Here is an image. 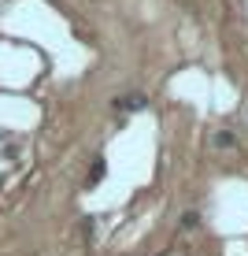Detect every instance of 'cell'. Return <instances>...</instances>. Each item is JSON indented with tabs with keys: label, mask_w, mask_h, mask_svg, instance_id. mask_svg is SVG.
Returning <instances> with one entry per match:
<instances>
[{
	"label": "cell",
	"mask_w": 248,
	"mask_h": 256,
	"mask_svg": "<svg viewBox=\"0 0 248 256\" xmlns=\"http://www.w3.org/2000/svg\"><path fill=\"white\" fill-rule=\"evenodd\" d=\"M197 223H200L197 212H185V216H182V226H185V230H189V226H197Z\"/></svg>",
	"instance_id": "cell-4"
},
{
	"label": "cell",
	"mask_w": 248,
	"mask_h": 256,
	"mask_svg": "<svg viewBox=\"0 0 248 256\" xmlns=\"http://www.w3.org/2000/svg\"><path fill=\"white\" fill-rule=\"evenodd\" d=\"M211 145H215L219 152H226V148H237V134H234V130H215V134H211Z\"/></svg>",
	"instance_id": "cell-2"
},
{
	"label": "cell",
	"mask_w": 248,
	"mask_h": 256,
	"mask_svg": "<svg viewBox=\"0 0 248 256\" xmlns=\"http://www.w3.org/2000/svg\"><path fill=\"white\" fill-rule=\"evenodd\" d=\"M148 108V96L145 93H126V96H115L111 100V112H119V116H126V112H141Z\"/></svg>",
	"instance_id": "cell-1"
},
{
	"label": "cell",
	"mask_w": 248,
	"mask_h": 256,
	"mask_svg": "<svg viewBox=\"0 0 248 256\" xmlns=\"http://www.w3.org/2000/svg\"><path fill=\"white\" fill-rule=\"evenodd\" d=\"M104 174H108V164H104V156H96L93 174H89V186H100V182H104Z\"/></svg>",
	"instance_id": "cell-3"
}]
</instances>
